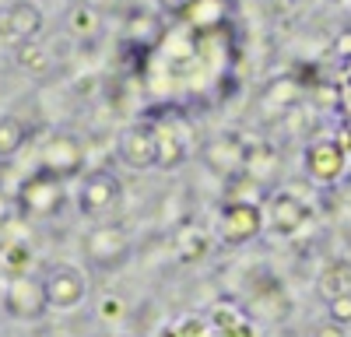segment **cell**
Instances as JSON below:
<instances>
[{
	"label": "cell",
	"instance_id": "cell-18",
	"mask_svg": "<svg viewBox=\"0 0 351 337\" xmlns=\"http://www.w3.org/2000/svg\"><path fill=\"white\" fill-rule=\"evenodd\" d=\"M8 214V201H4V197H0V218H4Z\"/></svg>",
	"mask_w": 351,
	"mask_h": 337
},
{
	"label": "cell",
	"instance_id": "cell-1",
	"mask_svg": "<svg viewBox=\"0 0 351 337\" xmlns=\"http://www.w3.org/2000/svg\"><path fill=\"white\" fill-rule=\"evenodd\" d=\"M4 309H8V316H14V320H28V323L43 320L49 313L43 274H28V271L11 274L8 285H4Z\"/></svg>",
	"mask_w": 351,
	"mask_h": 337
},
{
	"label": "cell",
	"instance_id": "cell-7",
	"mask_svg": "<svg viewBox=\"0 0 351 337\" xmlns=\"http://www.w3.org/2000/svg\"><path fill=\"white\" fill-rule=\"evenodd\" d=\"M246 158H250V145H243L239 134H218L204 145V162L221 176L246 173Z\"/></svg>",
	"mask_w": 351,
	"mask_h": 337
},
{
	"label": "cell",
	"instance_id": "cell-2",
	"mask_svg": "<svg viewBox=\"0 0 351 337\" xmlns=\"http://www.w3.org/2000/svg\"><path fill=\"white\" fill-rule=\"evenodd\" d=\"M81 246L95 271H120L130 260V236L123 225H95Z\"/></svg>",
	"mask_w": 351,
	"mask_h": 337
},
{
	"label": "cell",
	"instance_id": "cell-11",
	"mask_svg": "<svg viewBox=\"0 0 351 337\" xmlns=\"http://www.w3.org/2000/svg\"><path fill=\"white\" fill-rule=\"evenodd\" d=\"M77 165H81L77 140L74 137H53L46 155H43V168H46V173H53L56 179H64V176L77 173Z\"/></svg>",
	"mask_w": 351,
	"mask_h": 337
},
{
	"label": "cell",
	"instance_id": "cell-3",
	"mask_svg": "<svg viewBox=\"0 0 351 337\" xmlns=\"http://www.w3.org/2000/svg\"><path fill=\"white\" fill-rule=\"evenodd\" d=\"M43 285H46V302L49 309H77L88 295V285H84V274L71 264H53L43 271Z\"/></svg>",
	"mask_w": 351,
	"mask_h": 337
},
{
	"label": "cell",
	"instance_id": "cell-15",
	"mask_svg": "<svg viewBox=\"0 0 351 337\" xmlns=\"http://www.w3.org/2000/svg\"><path fill=\"white\" fill-rule=\"evenodd\" d=\"M327 316H330V323H337V327H348V323H351V288L341 292V295H334V299L327 302Z\"/></svg>",
	"mask_w": 351,
	"mask_h": 337
},
{
	"label": "cell",
	"instance_id": "cell-14",
	"mask_svg": "<svg viewBox=\"0 0 351 337\" xmlns=\"http://www.w3.org/2000/svg\"><path fill=\"white\" fill-rule=\"evenodd\" d=\"M25 140H28V127H25L18 116L4 112V116H0V158L18 155V151L25 148Z\"/></svg>",
	"mask_w": 351,
	"mask_h": 337
},
{
	"label": "cell",
	"instance_id": "cell-13",
	"mask_svg": "<svg viewBox=\"0 0 351 337\" xmlns=\"http://www.w3.org/2000/svg\"><path fill=\"white\" fill-rule=\"evenodd\" d=\"M8 25L18 39H36L43 32V11L28 0H18V4L8 11Z\"/></svg>",
	"mask_w": 351,
	"mask_h": 337
},
{
	"label": "cell",
	"instance_id": "cell-5",
	"mask_svg": "<svg viewBox=\"0 0 351 337\" xmlns=\"http://www.w3.org/2000/svg\"><path fill=\"white\" fill-rule=\"evenodd\" d=\"M123 197V183L112 168H95L81 179V190H77V208L81 214H106L116 201Z\"/></svg>",
	"mask_w": 351,
	"mask_h": 337
},
{
	"label": "cell",
	"instance_id": "cell-9",
	"mask_svg": "<svg viewBox=\"0 0 351 337\" xmlns=\"http://www.w3.org/2000/svg\"><path fill=\"white\" fill-rule=\"evenodd\" d=\"M155 155H158V140H155V127L152 123L130 127L120 137V158H123V165H130V168H152Z\"/></svg>",
	"mask_w": 351,
	"mask_h": 337
},
{
	"label": "cell",
	"instance_id": "cell-8",
	"mask_svg": "<svg viewBox=\"0 0 351 337\" xmlns=\"http://www.w3.org/2000/svg\"><path fill=\"white\" fill-rule=\"evenodd\" d=\"M344 168H348V158H344V148L337 145V140L324 137V140H313V145L306 148V173L316 183L344 179Z\"/></svg>",
	"mask_w": 351,
	"mask_h": 337
},
{
	"label": "cell",
	"instance_id": "cell-17",
	"mask_svg": "<svg viewBox=\"0 0 351 337\" xmlns=\"http://www.w3.org/2000/svg\"><path fill=\"white\" fill-rule=\"evenodd\" d=\"M313 337H344V327H337V323H324V327H316V334Z\"/></svg>",
	"mask_w": 351,
	"mask_h": 337
},
{
	"label": "cell",
	"instance_id": "cell-16",
	"mask_svg": "<svg viewBox=\"0 0 351 337\" xmlns=\"http://www.w3.org/2000/svg\"><path fill=\"white\" fill-rule=\"evenodd\" d=\"M334 53L344 56V60H351V28H344V32L334 39Z\"/></svg>",
	"mask_w": 351,
	"mask_h": 337
},
{
	"label": "cell",
	"instance_id": "cell-12",
	"mask_svg": "<svg viewBox=\"0 0 351 337\" xmlns=\"http://www.w3.org/2000/svg\"><path fill=\"white\" fill-rule=\"evenodd\" d=\"M155 140H158V155H155L158 168H180L186 162V140L172 127H155Z\"/></svg>",
	"mask_w": 351,
	"mask_h": 337
},
{
	"label": "cell",
	"instance_id": "cell-4",
	"mask_svg": "<svg viewBox=\"0 0 351 337\" xmlns=\"http://www.w3.org/2000/svg\"><path fill=\"white\" fill-rule=\"evenodd\" d=\"M263 229V211L250 201H228L218 218V236L225 246H246Z\"/></svg>",
	"mask_w": 351,
	"mask_h": 337
},
{
	"label": "cell",
	"instance_id": "cell-19",
	"mask_svg": "<svg viewBox=\"0 0 351 337\" xmlns=\"http://www.w3.org/2000/svg\"><path fill=\"white\" fill-rule=\"evenodd\" d=\"M344 183H348V190H351V165L344 168Z\"/></svg>",
	"mask_w": 351,
	"mask_h": 337
},
{
	"label": "cell",
	"instance_id": "cell-6",
	"mask_svg": "<svg viewBox=\"0 0 351 337\" xmlns=\"http://www.w3.org/2000/svg\"><path fill=\"white\" fill-rule=\"evenodd\" d=\"M60 201H64L60 179H56L53 173H46V168H39L36 176H28L21 183V193H18V208L28 218H49L56 208H60Z\"/></svg>",
	"mask_w": 351,
	"mask_h": 337
},
{
	"label": "cell",
	"instance_id": "cell-10",
	"mask_svg": "<svg viewBox=\"0 0 351 337\" xmlns=\"http://www.w3.org/2000/svg\"><path fill=\"white\" fill-rule=\"evenodd\" d=\"M306 221H309V208H306L302 197H295V193H274L271 197V229L274 232L291 236V232H299Z\"/></svg>",
	"mask_w": 351,
	"mask_h": 337
}]
</instances>
